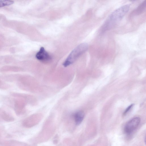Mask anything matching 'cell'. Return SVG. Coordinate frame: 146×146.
Here are the masks:
<instances>
[{
    "mask_svg": "<svg viewBox=\"0 0 146 146\" xmlns=\"http://www.w3.org/2000/svg\"><path fill=\"white\" fill-rule=\"evenodd\" d=\"M130 5H123L113 11L107 19L102 28V32L110 29L120 21L129 10Z\"/></svg>",
    "mask_w": 146,
    "mask_h": 146,
    "instance_id": "6da1fadb",
    "label": "cell"
},
{
    "mask_svg": "<svg viewBox=\"0 0 146 146\" xmlns=\"http://www.w3.org/2000/svg\"><path fill=\"white\" fill-rule=\"evenodd\" d=\"M88 45L87 43H82L74 48L70 54L63 63L66 67L73 63L77 59L88 49Z\"/></svg>",
    "mask_w": 146,
    "mask_h": 146,
    "instance_id": "7a4b0ae2",
    "label": "cell"
},
{
    "mask_svg": "<svg viewBox=\"0 0 146 146\" xmlns=\"http://www.w3.org/2000/svg\"><path fill=\"white\" fill-rule=\"evenodd\" d=\"M140 121V118L137 117L133 118L127 122L124 127L125 133L127 134L131 133L138 127Z\"/></svg>",
    "mask_w": 146,
    "mask_h": 146,
    "instance_id": "3957f363",
    "label": "cell"
},
{
    "mask_svg": "<svg viewBox=\"0 0 146 146\" xmlns=\"http://www.w3.org/2000/svg\"><path fill=\"white\" fill-rule=\"evenodd\" d=\"M36 58L38 60L43 62L49 61L51 57L49 54L46 51L43 47H41L35 55Z\"/></svg>",
    "mask_w": 146,
    "mask_h": 146,
    "instance_id": "277c9868",
    "label": "cell"
},
{
    "mask_svg": "<svg viewBox=\"0 0 146 146\" xmlns=\"http://www.w3.org/2000/svg\"><path fill=\"white\" fill-rule=\"evenodd\" d=\"M84 116V113L82 111H78L74 113L73 115V117L76 125H79L81 123Z\"/></svg>",
    "mask_w": 146,
    "mask_h": 146,
    "instance_id": "5b68a950",
    "label": "cell"
},
{
    "mask_svg": "<svg viewBox=\"0 0 146 146\" xmlns=\"http://www.w3.org/2000/svg\"><path fill=\"white\" fill-rule=\"evenodd\" d=\"M23 103L19 99L15 101L14 110L16 113L19 114L23 109Z\"/></svg>",
    "mask_w": 146,
    "mask_h": 146,
    "instance_id": "8992f818",
    "label": "cell"
},
{
    "mask_svg": "<svg viewBox=\"0 0 146 146\" xmlns=\"http://www.w3.org/2000/svg\"><path fill=\"white\" fill-rule=\"evenodd\" d=\"M146 7V0H145L138 6L134 11L136 15H139L143 13L145 10Z\"/></svg>",
    "mask_w": 146,
    "mask_h": 146,
    "instance_id": "52a82bcc",
    "label": "cell"
},
{
    "mask_svg": "<svg viewBox=\"0 0 146 146\" xmlns=\"http://www.w3.org/2000/svg\"><path fill=\"white\" fill-rule=\"evenodd\" d=\"M1 70L2 72H18L21 71V69L17 67L6 66L2 68Z\"/></svg>",
    "mask_w": 146,
    "mask_h": 146,
    "instance_id": "ba28073f",
    "label": "cell"
},
{
    "mask_svg": "<svg viewBox=\"0 0 146 146\" xmlns=\"http://www.w3.org/2000/svg\"><path fill=\"white\" fill-rule=\"evenodd\" d=\"M14 3L12 1L0 0V8L11 5Z\"/></svg>",
    "mask_w": 146,
    "mask_h": 146,
    "instance_id": "9c48e42d",
    "label": "cell"
},
{
    "mask_svg": "<svg viewBox=\"0 0 146 146\" xmlns=\"http://www.w3.org/2000/svg\"><path fill=\"white\" fill-rule=\"evenodd\" d=\"M134 104H132L129 106L127 108H126V110H125L124 112L123 113V115H125L129 111V110L131 109L132 107L133 106Z\"/></svg>",
    "mask_w": 146,
    "mask_h": 146,
    "instance_id": "30bf717a",
    "label": "cell"
},
{
    "mask_svg": "<svg viewBox=\"0 0 146 146\" xmlns=\"http://www.w3.org/2000/svg\"><path fill=\"white\" fill-rule=\"evenodd\" d=\"M4 86L2 82L0 80V88H3Z\"/></svg>",
    "mask_w": 146,
    "mask_h": 146,
    "instance_id": "8fae6325",
    "label": "cell"
}]
</instances>
